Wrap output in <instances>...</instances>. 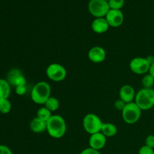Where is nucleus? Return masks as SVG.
I'll return each mask as SVG.
<instances>
[{"mask_svg":"<svg viewBox=\"0 0 154 154\" xmlns=\"http://www.w3.org/2000/svg\"><path fill=\"white\" fill-rule=\"evenodd\" d=\"M29 127L32 132L34 133H42L47 130V122L40 120L36 117L30 122Z\"/></svg>","mask_w":154,"mask_h":154,"instance_id":"14","label":"nucleus"},{"mask_svg":"<svg viewBox=\"0 0 154 154\" xmlns=\"http://www.w3.org/2000/svg\"><path fill=\"white\" fill-rule=\"evenodd\" d=\"M141 84H142L144 88L151 89L154 85V78L150 74L144 75V78L141 80Z\"/></svg>","mask_w":154,"mask_h":154,"instance_id":"20","label":"nucleus"},{"mask_svg":"<svg viewBox=\"0 0 154 154\" xmlns=\"http://www.w3.org/2000/svg\"><path fill=\"white\" fill-rule=\"evenodd\" d=\"M52 116L53 115L52 114H51V111H49V110H48V108H45V107L40 108L37 111L38 118H39L42 120H44V121L45 122H48Z\"/></svg>","mask_w":154,"mask_h":154,"instance_id":"18","label":"nucleus"},{"mask_svg":"<svg viewBox=\"0 0 154 154\" xmlns=\"http://www.w3.org/2000/svg\"><path fill=\"white\" fill-rule=\"evenodd\" d=\"M124 3L125 0H109L108 1L110 9H114V10H120L124 5Z\"/></svg>","mask_w":154,"mask_h":154,"instance_id":"21","label":"nucleus"},{"mask_svg":"<svg viewBox=\"0 0 154 154\" xmlns=\"http://www.w3.org/2000/svg\"><path fill=\"white\" fill-rule=\"evenodd\" d=\"M103 123L95 114H87L83 120V127L90 135L101 132Z\"/></svg>","mask_w":154,"mask_h":154,"instance_id":"5","label":"nucleus"},{"mask_svg":"<svg viewBox=\"0 0 154 154\" xmlns=\"http://www.w3.org/2000/svg\"><path fill=\"white\" fill-rule=\"evenodd\" d=\"M106 137L102 132H99L90 135V138L89 139V144H90V147H91V148L100 150L102 148H104V147L106 144Z\"/></svg>","mask_w":154,"mask_h":154,"instance_id":"11","label":"nucleus"},{"mask_svg":"<svg viewBox=\"0 0 154 154\" xmlns=\"http://www.w3.org/2000/svg\"><path fill=\"white\" fill-rule=\"evenodd\" d=\"M0 154H13V153L8 147L0 144Z\"/></svg>","mask_w":154,"mask_h":154,"instance_id":"29","label":"nucleus"},{"mask_svg":"<svg viewBox=\"0 0 154 154\" xmlns=\"http://www.w3.org/2000/svg\"><path fill=\"white\" fill-rule=\"evenodd\" d=\"M45 107L46 108H48L49 111H56L59 109L60 108V101L55 97H50L48 100L46 101V102L45 103Z\"/></svg>","mask_w":154,"mask_h":154,"instance_id":"17","label":"nucleus"},{"mask_svg":"<svg viewBox=\"0 0 154 154\" xmlns=\"http://www.w3.org/2000/svg\"><path fill=\"white\" fill-rule=\"evenodd\" d=\"M149 74H150V75L154 78V63H153V64L150 66V70H149Z\"/></svg>","mask_w":154,"mask_h":154,"instance_id":"31","label":"nucleus"},{"mask_svg":"<svg viewBox=\"0 0 154 154\" xmlns=\"http://www.w3.org/2000/svg\"><path fill=\"white\" fill-rule=\"evenodd\" d=\"M88 10L96 18L105 17L110 7L108 2L104 0H90L88 3Z\"/></svg>","mask_w":154,"mask_h":154,"instance_id":"6","label":"nucleus"},{"mask_svg":"<svg viewBox=\"0 0 154 154\" xmlns=\"http://www.w3.org/2000/svg\"><path fill=\"white\" fill-rule=\"evenodd\" d=\"M146 59H147V61L149 62V63L150 64V66H151L153 63H154V57H153V56H149V57H147Z\"/></svg>","mask_w":154,"mask_h":154,"instance_id":"30","label":"nucleus"},{"mask_svg":"<svg viewBox=\"0 0 154 154\" xmlns=\"http://www.w3.org/2000/svg\"><path fill=\"white\" fill-rule=\"evenodd\" d=\"M26 80L23 75H21L15 79L12 85L17 87V86H26Z\"/></svg>","mask_w":154,"mask_h":154,"instance_id":"23","label":"nucleus"},{"mask_svg":"<svg viewBox=\"0 0 154 154\" xmlns=\"http://www.w3.org/2000/svg\"><path fill=\"white\" fill-rule=\"evenodd\" d=\"M81 154H102L99 150H95V149L91 148V147H87V148L84 149Z\"/></svg>","mask_w":154,"mask_h":154,"instance_id":"28","label":"nucleus"},{"mask_svg":"<svg viewBox=\"0 0 154 154\" xmlns=\"http://www.w3.org/2000/svg\"><path fill=\"white\" fill-rule=\"evenodd\" d=\"M11 93V84L8 81L0 78V100L8 99Z\"/></svg>","mask_w":154,"mask_h":154,"instance_id":"16","label":"nucleus"},{"mask_svg":"<svg viewBox=\"0 0 154 154\" xmlns=\"http://www.w3.org/2000/svg\"><path fill=\"white\" fill-rule=\"evenodd\" d=\"M51 87L45 81H40L33 87L31 91V99L38 105H45L46 101L51 97Z\"/></svg>","mask_w":154,"mask_h":154,"instance_id":"2","label":"nucleus"},{"mask_svg":"<svg viewBox=\"0 0 154 154\" xmlns=\"http://www.w3.org/2000/svg\"><path fill=\"white\" fill-rule=\"evenodd\" d=\"M119 95H120V99L127 104L135 100L136 93L132 86L126 84L120 88Z\"/></svg>","mask_w":154,"mask_h":154,"instance_id":"12","label":"nucleus"},{"mask_svg":"<svg viewBox=\"0 0 154 154\" xmlns=\"http://www.w3.org/2000/svg\"><path fill=\"white\" fill-rule=\"evenodd\" d=\"M92 29L94 32L97 34H102L105 33L109 29V24L106 20L105 17L96 18L92 23Z\"/></svg>","mask_w":154,"mask_h":154,"instance_id":"13","label":"nucleus"},{"mask_svg":"<svg viewBox=\"0 0 154 154\" xmlns=\"http://www.w3.org/2000/svg\"><path fill=\"white\" fill-rule=\"evenodd\" d=\"M47 131L52 138H61L66 132V120L60 115H53L47 122Z\"/></svg>","mask_w":154,"mask_h":154,"instance_id":"1","label":"nucleus"},{"mask_svg":"<svg viewBox=\"0 0 154 154\" xmlns=\"http://www.w3.org/2000/svg\"><path fill=\"white\" fill-rule=\"evenodd\" d=\"M104 1H105V2H108V1H109V0H104Z\"/></svg>","mask_w":154,"mask_h":154,"instance_id":"32","label":"nucleus"},{"mask_svg":"<svg viewBox=\"0 0 154 154\" xmlns=\"http://www.w3.org/2000/svg\"><path fill=\"white\" fill-rule=\"evenodd\" d=\"M135 102L142 111H147L154 107V90L142 88L136 93Z\"/></svg>","mask_w":154,"mask_h":154,"instance_id":"3","label":"nucleus"},{"mask_svg":"<svg viewBox=\"0 0 154 154\" xmlns=\"http://www.w3.org/2000/svg\"><path fill=\"white\" fill-rule=\"evenodd\" d=\"M126 102H123V100H121V99H118V100H117L115 102V103H114V107H115V108L117 110H118V111H123V108H125V106H126Z\"/></svg>","mask_w":154,"mask_h":154,"instance_id":"26","label":"nucleus"},{"mask_svg":"<svg viewBox=\"0 0 154 154\" xmlns=\"http://www.w3.org/2000/svg\"><path fill=\"white\" fill-rule=\"evenodd\" d=\"M88 58L94 63H102L106 58V52L102 47L95 46L89 51Z\"/></svg>","mask_w":154,"mask_h":154,"instance_id":"10","label":"nucleus"},{"mask_svg":"<svg viewBox=\"0 0 154 154\" xmlns=\"http://www.w3.org/2000/svg\"><path fill=\"white\" fill-rule=\"evenodd\" d=\"M21 75H23V74L20 71H19L18 69H13V70H11L8 73V83L10 84H13L15 79Z\"/></svg>","mask_w":154,"mask_h":154,"instance_id":"22","label":"nucleus"},{"mask_svg":"<svg viewBox=\"0 0 154 154\" xmlns=\"http://www.w3.org/2000/svg\"><path fill=\"white\" fill-rule=\"evenodd\" d=\"M142 110L135 102L127 103L122 111V117L125 123L134 124L140 120Z\"/></svg>","mask_w":154,"mask_h":154,"instance_id":"4","label":"nucleus"},{"mask_svg":"<svg viewBox=\"0 0 154 154\" xmlns=\"http://www.w3.org/2000/svg\"><path fill=\"white\" fill-rule=\"evenodd\" d=\"M145 145L150 148L154 149V135H150L146 138Z\"/></svg>","mask_w":154,"mask_h":154,"instance_id":"25","label":"nucleus"},{"mask_svg":"<svg viewBox=\"0 0 154 154\" xmlns=\"http://www.w3.org/2000/svg\"><path fill=\"white\" fill-rule=\"evenodd\" d=\"M138 154H154V150L147 146L144 145L139 149Z\"/></svg>","mask_w":154,"mask_h":154,"instance_id":"24","label":"nucleus"},{"mask_svg":"<svg viewBox=\"0 0 154 154\" xmlns=\"http://www.w3.org/2000/svg\"><path fill=\"white\" fill-rule=\"evenodd\" d=\"M15 92L19 96H23L26 93V86H17V87H15Z\"/></svg>","mask_w":154,"mask_h":154,"instance_id":"27","label":"nucleus"},{"mask_svg":"<svg viewBox=\"0 0 154 154\" xmlns=\"http://www.w3.org/2000/svg\"><path fill=\"white\" fill-rule=\"evenodd\" d=\"M101 132L106 138H108V137H113L116 135V134L117 133V128L115 125L111 123H103Z\"/></svg>","mask_w":154,"mask_h":154,"instance_id":"15","label":"nucleus"},{"mask_svg":"<svg viewBox=\"0 0 154 154\" xmlns=\"http://www.w3.org/2000/svg\"><path fill=\"white\" fill-rule=\"evenodd\" d=\"M11 110V103L8 99L0 100V113L2 114H8Z\"/></svg>","mask_w":154,"mask_h":154,"instance_id":"19","label":"nucleus"},{"mask_svg":"<svg viewBox=\"0 0 154 154\" xmlns=\"http://www.w3.org/2000/svg\"><path fill=\"white\" fill-rule=\"evenodd\" d=\"M150 64L144 57H135L129 63V68L133 73L136 75H144L149 72Z\"/></svg>","mask_w":154,"mask_h":154,"instance_id":"8","label":"nucleus"},{"mask_svg":"<svg viewBox=\"0 0 154 154\" xmlns=\"http://www.w3.org/2000/svg\"><path fill=\"white\" fill-rule=\"evenodd\" d=\"M105 19L108 21L110 26L117 28L123 24V20H124V16H123V12L120 10L110 9L109 11L105 16Z\"/></svg>","mask_w":154,"mask_h":154,"instance_id":"9","label":"nucleus"},{"mask_svg":"<svg viewBox=\"0 0 154 154\" xmlns=\"http://www.w3.org/2000/svg\"><path fill=\"white\" fill-rule=\"evenodd\" d=\"M46 74L50 80L55 82H60L66 79L67 72L66 68L59 63H52L47 68Z\"/></svg>","mask_w":154,"mask_h":154,"instance_id":"7","label":"nucleus"}]
</instances>
